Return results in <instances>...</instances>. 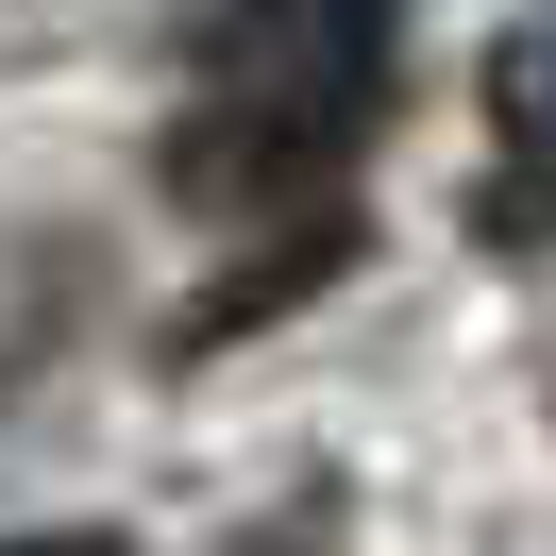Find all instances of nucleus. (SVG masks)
Masks as SVG:
<instances>
[{"instance_id": "1", "label": "nucleus", "mask_w": 556, "mask_h": 556, "mask_svg": "<svg viewBox=\"0 0 556 556\" xmlns=\"http://www.w3.org/2000/svg\"><path fill=\"white\" fill-rule=\"evenodd\" d=\"M489 102H506L522 152H556V35H506V51H489Z\"/></svg>"}, {"instance_id": "2", "label": "nucleus", "mask_w": 556, "mask_h": 556, "mask_svg": "<svg viewBox=\"0 0 556 556\" xmlns=\"http://www.w3.org/2000/svg\"><path fill=\"white\" fill-rule=\"evenodd\" d=\"M0 556H118L102 522H35V540H0Z\"/></svg>"}, {"instance_id": "3", "label": "nucleus", "mask_w": 556, "mask_h": 556, "mask_svg": "<svg viewBox=\"0 0 556 556\" xmlns=\"http://www.w3.org/2000/svg\"><path fill=\"white\" fill-rule=\"evenodd\" d=\"M237 556H320V540H237Z\"/></svg>"}]
</instances>
